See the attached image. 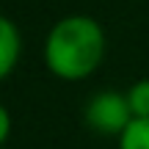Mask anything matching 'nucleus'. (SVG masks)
<instances>
[{
  "label": "nucleus",
  "instance_id": "obj_4",
  "mask_svg": "<svg viewBox=\"0 0 149 149\" xmlns=\"http://www.w3.org/2000/svg\"><path fill=\"white\" fill-rule=\"evenodd\" d=\"M116 141L119 149H149V119H133Z\"/></svg>",
  "mask_w": 149,
  "mask_h": 149
},
{
  "label": "nucleus",
  "instance_id": "obj_6",
  "mask_svg": "<svg viewBox=\"0 0 149 149\" xmlns=\"http://www.w3.org/2000/svg\"><path fill=\"white\" fill-rule=\"evenodd\" d=\"M11 127H14V122H11V111L0 102V149H3L6 141L11 138Z\"/></svg>",
  "mask_w": 149,
  "mask_h": 149
},
{
  "label": "nucleus",
  "instance_id": "obj_1",
  "mask_svg": "<svg viewBox=\"0 0 149 149\" xmlns=\"http://www.w3.org/2000/svg\"><path fill=\"white\" fill-rule=\"evenodd\" d=\"M108 39L102 25L88 14L61 17L44 36L42 58L53 77L77 83L91 77L105 61Z\"/></svg>",
  "mask_w": 149,
  "mask_h": 149
},
{
  "label": "nucleus",
  "instance_id": "obj_3",
  "mask_svg": "<svg viewBox=\"0 0 149 149\" xmlns=\"http://www.w3.org/2000/svg\"><path fill=\"white\" fill-rule=\"evenodd\" d=\"M22 55V33L11 17L0 14V83L17 69Z\"/></svg>",
  "mask_w": 149,
  "mask_h": 149
},
{
  "label": "nucleus",
  "instance_id": "obj_2",
  "mask_svg": "<svg viewBox=\"0 0 149 149\" xmlns=\"http://www.w3.org/2000/svg\"><path fill=\"white\" fill-rule=\"evenodd\" d=\"M83 122L91 133L119 138L133 122V111L127 105V94L116 88L97 91L83 108Z\"/></svg>",
  "mask_w": 149,
  "mask_h": 149
},
{
  "label": "nucleus",
  "instance_id": "obj_5",
  "mask_svg": "<svg viewBox=\"0 0 149 149\" xmlns=\"http://www.w3.org/2000/svg\"><path fill=\"white\" fill-rule=\"evenodd\" d=\"M124 94H127V105L133 111V119H149V77L135 80Z\"/></svg>",
  "mask_w": 149,
  "mask_h": 149
}]
</instances>
